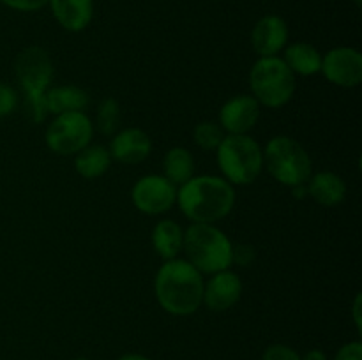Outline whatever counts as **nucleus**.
<instances>
[{
  "instance_id": "nucleus-1",
  "label": "nucleus",
  "mask_w": 362,
  "mask_h": 360,
  "mask_svg": "<svg viewBox=\"0 0 362 360\" xmlns=\"http://www.w3.org/2000/svg\"><path fill=\"white\" fill-rule=\"evenodd\" d=\"M204 274L182 258L166 260L154 279V292L163 311L172 316H189L202 307Z\"/></svg>"
},
{
  "instance_id": "nucleus-2",
  "label": "nucleus",
  "mask_w": 362,
  "mask_h": 360,
  "mask_svg": "<svg viewBox=\"0 0 362 360\" xmlns=\"http://www.w3.org/2000/svg\"><path fill=\"white\" fill-rule=\"evenodd\" d=\"M177 203L191 222L214 224L232 212L235 205V189L223 176H193L177 187Z\"/></svg>"
},
{
  "instance_id": "nucleus-3",
  "label": "nucleus",
  "mask_w": 362,
  "mask_h": 360,
  "mask_svg": "<svg viewBox=\"0 0 362 360\" xmlns=\"http://www.w3.org/2000/svg\"><path fill=\"white\" fill-rule=\"evenodd\" d=\"M182 251L200 274H218L233 265V244L223 229L209 222H193L184 232Z\"/></svg>"
},
{
  "instance_id": "nucleus-4",
  "label": "nucleus",
  "mask_w": 362,
  "mask_h": 360,
  "mask_svg": "<svg viewBox=\"0 0 362 360\" xmlns=\"http://www.w3.org/2000/svg\"><path fill=\"white\" fill-rule=\"evenodd\" d=\"M216 161L223 179L232 186H247L264 169V148L250 134H226L216 148Z\"/></svg>"
},
{
  "instance_id": "nucleus-5",
  "label": "nucleus",
  "mask_w": 362,
  "mask_h": 360,
  "mask_svg": "<svg viewBox=\"0 0 362 360\" xmlns=\"http://www.w3.org/2000/svg\"><path fill=\"white\" fill-rule=\"evenodd\" d=\"M251 95L265 108L278 109L292 101L296 94V74L285 60L276 56H258L250 71Z\"/></svg>"
},
{
  "instance_id": "nucleus-6",
  "label": "nucleus",
  "mask_w": 362,
  "mask_h": 360,
  "mask_svg": "<svg viewBox=\"0 0 362 360\" xmlns=\"http://www.w3.org/2000/svg\"><path fill=\"white\" fill-rule=\"evenodd\" d=\"M264 166L274 180L288 187L303 186L310 180L313 162L306 148L290 136H274L264 148Z\"/></svg>"
},
{
  "instance_id": "nucleus-7",
  "label": "nucleus",
  "mask_w": 362,
  "mask_h": 360,
  "mask_svg": "<svg viewBox=\"0 0 362 360\" xmlns=\"http://www.w3.org/2000/svg\"><path fill=\"white\" fill-rule=\"evenodd\" d=\"M94 124L85 112H69L57 115L45 133L46 147L57 155H76L90 145Z\"/></svg>"
},
{
  "instance_id": "nucleus-8",
  "label": "nucleus",
  "mask_w": 362,
  "mask_h": 360,
  "mask_svg": "<svg viewBox=\"0 0 362 360\" xmlns=\"http://www.w3.org/2000/svg\"><path fill=\"white\" fill-rule=\"evenodd\" d=\"M14 74L25 94L46 92L53 80L52 56L41 46H28L14 59Z\"/></svg>"
},
{
  "instance_id": "nucleus-9",
  "label": "nucleus",
  "mask_w": 362,
  "mask_h": 360,
  "mask_svg": "<svg viewBox=\"0 0 362 360\" xmlns=\"http://www.w3.org/2000/svg\"><path fill=\"white\" fill-rule=\"evenodd\" d=\"M131 201L147 215H161L177 203V186L165 175H145L131 189Z\"/></svg>"
},
{
  "instance_id": "nucleus-10",
  "label": "nucleus",
  "mask_w": 362,
  "mask_h": 360,
  "mask_svg": "<svg viewBox=\"0 0 362 360\" xmlns=\"http://www.w3.org/2000/svg\"><path fill=\"white\" fill-rule=\"evenodd\" d=\"M325 80L343 88H354L362 81V55L350 46H338L322 55V69Z\"/></svg>"
},
{
  "instance_id": "nucleus-11",
  "label": "nucleus",
  "mask_w": 362,
  "mask_h": 360,
  "mask_svg": "<svg viewBox=\"0 0 362 360\" xmlns=\"http://www.w3.org/2000/svg\"><path fill=\"white\" fill-rule=\"evenodd\" d=\"M262 106L253 95L240 94L228 99L219 109V126L225 134H247L260 119Z\"/></svg>"
},
{
  "instance_id": "nucleus-12",
  "label": "nucleus",
  "mask_w": 362,
  "mask_h": 360,
  "mask_svg": "<svg viewBox=\"0 0 362 360\" xmlns=\"http://www.w3.org/2000/svg\"><path fill=\"white\" fill-rule=\"evenodd\" d=\"M243 296V281L235 272L223 270L212 274L211 279L204 284V304L207 309L214 313H223L235 306Z\"/></svg>"
},
{
  "instance_id": "nucleus-13",
  "label": "nucleus",
  "mask_w": 362,
  "mask_h": 360,
  "mask_svg": "<svg viewBox=\"0 0 362 360\" xmlns=\"http://www.w3.org/2000/svg\"><path fill=\"white\" fill-rule=\"evenodd\" d=\"M288 42V25L278 14H265L251 30V44L258 56H276Z\"/></svg>"
},
{
  "instance_id": "nucleus-14",
  "label": "nucleus",
  "mask_w": 362,
  "mask_h": 360,
  "mask_svg": "<svg viewBox=\"0 0 362 360\" xmlns=\"http://www.w3.org/2000/svg\"><path fill=\"white\" fill-rule=\"evenodd\" d=\"M108 150L113 161L122 164H138L151 155L152 140L140 127H127L112 138Z\"/></svg>"
},
{
  "instance_id": "nucleus-15",
  "label": "nucleus",
  "mask_w": 362,
  "mask_h": 360,
  "mask_svg": "<svg viewBox=\"0 0 362 360\" xmlns=\"http://www.w3.org/2000/svg\"><path fill=\"white\" fill-rule=\"evenodd\" d=\"M52 14L67 32H81L94 18V0H49Z\"/></svg>"
},
{
  "instance_id": "nucleus-16",
  "label": "nucleus",
  "mask_w": 362,
  "mask_h": 360,
  "mask_svg": "<svg viewBox=\"0 0 362 360\" xmlns=\"http://www.w3.org/2000/svg\"><path fill=\"white\" fill-rule=\"evenodd\" d=\"M308 194L322 207H336L346 196V184L338 173L320 172L310 176L306 182Z\"/></svg>"
},
{
  "instance_id": "nucleus-17",
  "label": "nucleus",
  "mask_w": 362,
  "mask_h": 360,
  "mask_svg": "<svg viewBox=\"0 0 362 360\" xmlns=\"http://www.w3.org/2000/svg\"><path fill=\"white\" fill-rule=\"evenodd\" d=\"M46 108L52 115H62L69 112H85L90 102L88 94L76 85H59L49 87L45 94Z\"/></svg>"
},
{
  "instance_id": "nucleus-18",
  "label": "nucleus",
  "mask_w": 362,
  "mask_h": 360,
  "mask_svg": "<svg viewBox=\"0 0 362 360\" xmlns=\"http://www.w3.org/2000/svg\"><path fill=\"white\" fill-rule=\"evenodd\" d=\"M152 246L165 261L179 258L184 246V229L173 219H161L152 229Z\"/></svg>"
},
{
  "instance_id": "nucleus-19",
  "label": "nucleus",
  "mask_w": 362,
  "mask_h": 360,
  "mask_svg": "<svg viewBox=\"0 0 362 360\" xmlns=\"http://www.w3.org/2000/svg\"><path fill=\"white\" fill-rule=\"evenodd\" d=\"M283 60L293 74H300V76H313V74L320 73L322 69L320 52L310 42L299 41L285 46Z\"/></svg>"
},
{
  "instance_id": "nucleus-20",
  "label": "nucleus",
  "mask_w": 362,
  "mask_h": 360,
  "mask_svg": "<svg viewBox=\"0 0 362 360\" xmlns=\"http://www.w3.org/2000/svg\"><path fill=\"white\" fill-rule=\"evenodd\" d=\"M112 161L113 159L108 148L103 145L90 143L74 155V169L80 176L92 180L105 175L112 166Z\"/></svg>"
},
{
  "instance_id": "nucleus-21",
  "label": "nucleus",
  "mask_w": 362,
  "mask_h": 360,
  "mask_svg": "<svg viewBox=\"0 0 362 360\" xmlns=\"http://www.w3.org/2000/svg\"><path fill=\"white\" fill-rule=\"evenodd\" d=\"M163 175L180 187L194 176V157L186 147H172L163 159Z\"/></svg>"
},
{
  "instance_id": "nucleus-22",
  "label": "nucleus",
  "mask_w": 362,
  "mask_h": 360,
  "mask_svg": "<svg viewBox=\"0 0 362 360\" xmlns=\"http://www.w3.org/2000/svg\"><path fill=\"white\" fill-rule=\"evenodd\" d=\"M120 120V104L117 99L106 97L99 102L98 113H95V127L101 134L108 136V134L115 133L117 126Z\"/></svg>"
},
{
  "instance_id": "nucleus-23",
  "label": "nucleus",
  "mask_w": 362,
  "mask_h": 360,
  "mask_svg": "<svg viewBox=\"0 0 362 360\" xmlns=\"http://www.w3.org/2000/svg\"><path fill=\"white\" fill-rule=\"evenodd\" d=\"M225 131L221 129L218 122H200L194 127V143L202 148V150H216L219 147V143L225 138Z\"/></svg>"
},
{
  "instance_id": "nucleus-24",
  "label": "nucleus",
  "mask_w": 362,
  "mask_h": 360,
  "mask_svg": "<svg viewBox=\"0 0 362 360\" xmlns=\"http://www.w3.org/2000/svg\"><path fill=\"white\" fill-rule=\"evenodd\" d=\"M46 92H39V94H25L23 108L25 115L32 124H39L49 115L48 108H46Z\"/></svg>"
},
{
  "instance_id": "nucleus-25",
  "label": "nucleus",
  "mask_w": 362,
  "mask_h": 360,
  "mask_svg": "<svg viewBox=\"0 0 362 360\" xmlns=\"http://www.w3.org/2000/svg\"><path fill=\"white\" fill-rule=\"evenodd\" d=\"M262 360H300V355L286 344H271L262 355Z\"/></svg>"
},
{
  "instance_id": "nucleus-26",
  "label": "nucleus",
  "mask_w": 362,
  "mask_h": 360,
  "mask_svg": "<svg viewBox=\"0 0 362 360\" xmlns=\"http://www.w3.org/2000/svg\"><path fill=\"white\" fill-rule=\"evenodd\" d=\"M18 95L9 85L0 81V116H6L16 109Z\"/></svg>"
},
{
  "instance_id": "nucleus-27",
  "label": "nucleus",
  "mask_w": 362,
  "mask_h": 360,
  "mask_svg": "<svg viewBox=\"0 0 362 360\" xmlns=\"http://www.w3.org/2000/svg\"><path fill=\"white\" fill-rule=\"evenodd\" d=\"M0 2L9 9L21 11V13H34V11L48 6L49 0H0Z\"/></svg>"
},
{
  "instance_id": "nucleus-28",
  "label": "nucleus",
  "mask_w": 362,
  "mask_h": 360,
  "mask_svg": "<svg viewBox=\"0 0 362 360\" xmlns=\"http://www.w3.org/2000/svg\"><path fill=\"white\" fill-rule=\"evenodd\" d=\"M255 247L250 246V244H235L233 246V263L240 265V267H247L255 261Z\"/></svg>"
},
{
  "instance_id": "nucleus-29",
  "label": "nucleus",
  "mask_w": 362,
  "mask_h": 360,
  "mask_svg": "<svg viewBox=\"0 0 362 360\" xmlns=\"http://www.w3.org/2000/svg\"><path fill=\"white\" fill-rule=\"evenodd\" d=\"M332 360H362V344L361 341H352L343 344L341 348L336 352Z\"/></svg>"
},
{
  "instance_id": "nucleus-30",
  "label": "nucleus",
  "mask_w": 362,
  "mask_h": 360,
  "mask_svg": "<svg viewBox=\"0 0 362 360\" xmlns=\"http://www.w3.org/2000/svg\"><path fill=\"white\" fill-rule=\"evenodd\" d=\"M300 360H329V359L322 349H310V352L304 353V355L300 356Z\"/></svg>"
},
{
  "instance_id": "nucleus-31",
  "label": "nucleus",
  "mask_w": 362,
  "mask_h": 360,
  "mask_svg": "<svg viewBox=\"0 0 362 360\" xmlns=\"http://www.w3.org/2000/svg\"><path fill=\"white\" fill-rule=\"evenodd\" d=\"M359 311H361V295L356 296V304H354V318H356V325L357 328L361 330V316H359Z\"/></svg>"
},
{
  "instance_id": "nucleus-32",
  "label": "nucleus",
  "mask_w": 362,
  "mask_h": 360,
  "mask_svg": "<svg viewBox=\"0 0 362 360\" xmlns=\"http://www.w3.org/2000/svg\"><path fill=\"white\" fill-rule=\"evenodd\" d=\"M117 360H152V359H151V356L140 355V353H126V355L119 356Z\"/></svg>"
},
{
  "instance_id": "nucleus-33",
  "label": "nucleus",
  "mask_w": 362,
  "mask_h": 360,
  "mask_svg": "<svg viewBox=\"0 0 362 360\" xmlns=\"http://www.w3.org/2000/svg\"><path fill=\"white\" fill-rule=\"evenodd\" d=\"M73 360H90V359H87V356H76V359H73Z\"/></svg>"
},
{
  "instance_id": "nucleus-34",
  "label": "nucleus",
  "mask_w": 362,
  "mask_h": 360,
  "mask_svg": "<svg viewBox=\"0 0 362 360\" xmlns=\"http://www.w3.org/2000/svg\"><path fill=\"white\" fill-rule=\"evenodd\" d=\"M354 2H356V4H357V6H359V4H361V0H354Z\"/></svg>"
}]
</instances>
